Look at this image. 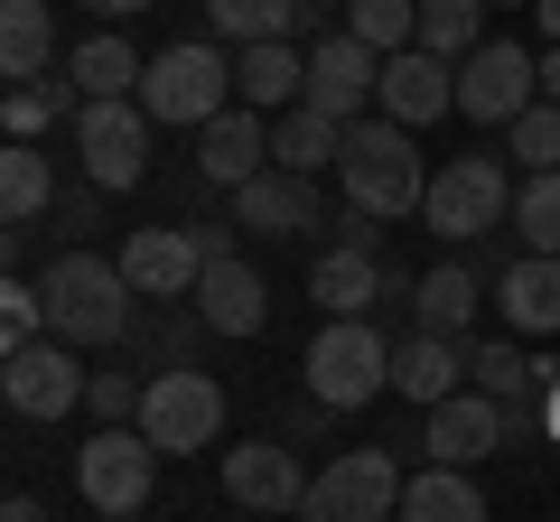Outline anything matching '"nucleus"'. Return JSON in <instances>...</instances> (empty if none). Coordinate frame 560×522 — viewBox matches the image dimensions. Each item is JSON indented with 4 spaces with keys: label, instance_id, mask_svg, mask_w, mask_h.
<instances>
[{
    "label": "nucleus",
    "instance_id": "f257e3e1",
    "mask_svg": "<svg viewBox=\"0 0 560 522\" xmlns=\"http://www.w3.org/2000/svg\"><path fill=\"white\" fill-rule=\"evenodd\" d=\"M38 299H47V336H66L75 355H94V345L131 336V299H140V289L121 281L113 252H57V261H47V281H38Z\"/></svg>",
    "mask_w": 560,
    "mask_h": 522
},
{
    "label": "nucleus",
    "instance_id": "f03ea898",
    "mask_svg": "<svg viewBox=\"0 0 560 522\" xmlns=\"http://www.w3.org/2000/svg\"><path fill=\"white\" fill-rule=\"evenodd\" d=\"M337 187H346V215H374V224L420 215V197H430L420 141L401 121H355L346 131V159H337Z\"/></svg>",
    "mask_w": 560,
    "mask_h": 522
},
{
    "label": "nucleus",
    "instance_id": "7ed1b4c3",
    "mask_svg": "<svg viewBox=\"0 0 560 522\" xmlns=\"http://www.w3.org/2000/svg\"><path fill=\"white\" fill-rule=\"evenodd\" d=\"M308 402L327 411H364L374 392H393V336H383L374 318H327L318 336H308Z\"/></svg>",
    "mask_w": 560,
    "mask_h": 522
},
{
    "label": "nucleus",
    "instance_id": "20e7f679",
    "mask_svg": "<svg viewBox=\"0 0 560 522\" xmlns=\"http://www.w3.org/2000/svg\"><path fill=\"white\" fill-rule=\"evenodd\" d=\"M140 112L150 121H178V131H206L215 112H234V57L206 38H178L150 57V75H140Z\"/></svg>",
    "mask_w": 560,
    "mask_h": 522
},
{
    "label": "nucleus",
    "instance_id": "39448f33",
    "mask_svg": "<svg viewBox=\"0 0 560 522\" xmlns=\"http://www.w3.org/2000/svg\"><path fill=\"white\" fill-rule=\"evenodd\" d=\"M420 224L448 242H477L495 224H514V187H504L495 150H458L448 168H430V197H420Z\"/></svg>",
    "mask_w": 560,
    "mask_h": 522
},
{
    "label": "nucleus",
    "instance_id": "423d86ee",
    "mask_svg": "<svg viewBox=\"0 0 560 522\" xmlns=\"http://www.w3.org/2000/svg\"><path fill=\"white\" fill-rule=\"evenodd\" d=\"M140 439L160 448V458H206V448L224 439V382L197 373V364H168V373H150Z\"/></svg>",
    "mask_w": 560,
    "mask_h": 522
},
{
    "label": "nucleus",
    "instance_id": "0eeeda50",
    "mask_svg": "<svg viewBox=\"0 0 560 522\" xmlns=\"http://www.w3.org/2000/svg\"><path fill=\"white\" fill-rule=\"evenodd\" d=\"M401 485L411 476L393 466V448H346L308 476L300 522H401Z\"/></svg>",
    "mask_w": 560,
    "mask_h": 522
},
{
    "label": "nucleus",
    "instance_id": "6e6552de",
    "mask_svg": "<svg viewBox=\"0 0 560 522\" xmlns=\"http://www.w3.org/2000/svg\"><path fill=\"white\" fill-rule=\"evenodd\" d=\"M75 495L94 503L103 522L113 513H140V503L160 495V448L140 439V429H94L75 448Z\"/></svg>",
    "mask_w": 560,
    "mask_h": 522
},
{
    "label": "nucleus",
    "instance_id": "1a4fd4ad",
    "mask_svg": "<svg viewBox=\"0 0 560 522\" xmlns=\"http://www.w3.org/2000/svg\"><path fill=\"white\" fill-rule=\"evenodd\" d=\"M75 168H84V187H140L150 178V112H140V94L75 112Z\"/></svg>",
    "mask_w": 560,
    "mask_h": 522
},
{
    "label": "nucleus",
    "instance_id": "9d476101",
    "mask_svg": "<svg viewBox=\"0 0 560 522\" xmlns=\"http://www.w3.org/2000/svg\"><path fill=\"white\" fill-rule=\"evenodd\" d=\"M533 103H541V57H523L514 38H486L477 57L458 66V112L486 121V131H514Z\"/></svg>",
    "mask_w": 560,
    "mask_h": 522
},
{
    "label": "nucleus",
    "instance_id": "9b49d317",
    "mask_svg": "<svg viewBox=\"0 0 560 522\" xmlns=\"http://www.w3.org/2000/svg\"><path fill=\"white\" fill-rule=\"evenodd\" d=\"M0 392H10L20 420H66V411H84L94 373L75 364L66 336H38V345H20V355H0Z\"/></svg>",
    "mask_w": 560,
    "mask_h": 522
},
{
    "label": "nucleus",
    "instance_id": "f8f14e48",
    "mask_svg": "<svg viewBox=\"0 0 560 522\" xmlns=\"http://www.w3.org/2000/svg\"><path fill=\"white\" fill-rule=\"evenodd\" d=\"M224 495H234V513H300L308 503V466L290 439H243L224 448Z\"/></svg>",
    "mask_w": 560,
    "mask_h": 522
},
{
    "label": "nucleus",
    "instance_id": "ddd939ff",
    "mask_svg": "<svg viewBox=\"0 0 560 522\" xmlns=\"http://www.w3.org/2000/svg\"><path fill=\"white\" fill-rule=\"evenodd\" d=\"M374 94H383V57H374L364 38H346V28H337V38L308 47V112H327V121L355 131Z\"/></svg>",
    "mask_w": 560,
    "mask_h": 522
},
{
    "label": "nucleus",
    "instance_id": "4468645a",
    "mask_svg": "<svg viewBox=\"0 0 560 522\" xmlns=\"http://www.w3.org/2000/svg\"><path fill=\"white\" fill-rule=\"evenodd\" d=\"M113 261H121V281H131L140 299H197V281H206V252H197L187 224H140Z\"/></svg>",
    "mask_w": 560,
    "mask_h": 522
},
{
    "label": "nucleus",
    "instance_id": "2eb2a0df",
    "mask_svg": "<svg viewBox=\"0 0 560 522\" xmlns=\"http://www.w3.org/2000/svg\"><path fill=\"white\" fill-rule=\"evenodd\" d=\"M383 121H401V131H430L440 112H458V66L430 57V47H401V57H383Z\"/></svg>",
    "mask_w": 560,
    "mask_h": 522
},
{
    "label": "nucleus",
    "instance_id": "dca6fc26",
    "mask_svg": "<svg viewBox=\"0 0 560 522\" xmlns=\"http://www.w3.org/2000/svg\"><path fill=\"white\" fill-rule=\"evenodd\" d=\"M504 439H514V420H504V402H486V392H458V402L420 411V448H430V466H477V458H495Z\"/></svg>",
    "mask_w": 560,
    "mask_h": 522
},
{
    "label": "nucleus",
    "instance_id": "f3484780",
    "mask_svg": "<svg viewBox=\"0 0 560 522\" xmlns=\"http://www.w3.org/2000/svg\"><path fill=\"white\" fill-rule=\"evenodd\" d=\"M261 168H271V121H261V112H243V103H234V112H215V121L197 131V178H206V187L243 197Z\"/></svg>",
    "mask_w": 560,
    "mask_h": 522
},
{
    "label": "nucleus",
    "instance_id": "a211bd4d",
    "mask_svg": "<svg viewBox=\"0 0 560 522\" xmlns=\"http://www.w3.org/2000/svg\"><path fill=\"white\" fill-rule=\"evenodd\" d=\"M234 103H243V112H261V121L300 112V103H308V47H290V38L234 47Z\"/></svg>",
    "mask_w": 560,
    "mask_h": 522
},
{
    "label": "nucleus",
    "instance_id": "6ab92c4d",
    "mask_svg": "<svg viewBox=\"0 0 560 522\" xmlns=\"http://www.w3.org/2000/svg\"><path fill=\"white\" fill-rule=\"evenodd\" d=\"M234 224L243 234H261V242H300V234H318V178H290V168H261L253 187L234 197Z\"/></svg>",
    "mask_w": 560,
    "mask_h": 522
},
{
    "label": "nucleus",
    "instance_id": "aec40b11",
    "mask_svg": "<svg viewBox=\"0 0 560 522\" xmlns=\"http://www.w3.org/2000/svg\"><path fill=\"white\" fill-rule=\"evenodd\" d=\"M393 392L411 411H440L467 392V345L458 336H430V327H411V336L393 345Z\"/></svg>",
    "mask_w": 560,
    "mask_h": 522
},
{
    "label": "nucleus",
    "instance_id": "412c9836",
    "mask_svg": "<svg viewBox=\"0 0 560 522\" xmlns=\"http://www.w3.org/2000/svg\"><path fill=\"white\" fill-rule=\"evenodd\" d=\"M197 327H215V336H261L271 327V281H261L253 261H206V281H197Z\"/></svg>",
    "mask_w": 560,
    "mask_h": 522
},
{
    "label": "nucleus",
    "instance_id": "4be33fe9",
    "mask_svg": "<svg viewBox=\"0 0 560 522\" xmlns=\"http://www.w3.org/2000/svg\"><path fill=\"white\" fill-rule=\"evenodd\" d=\"M308 299L327 318H374L383 308V252H355V242H327L318 271H308Z\"/></svg>",
    "mask_w": 560,
    "mask_h": 522
},
{
    "label": "nucleus",
    "instance_id": "5701e85b",
    "mask_svg": "<svg viewBox=\"0 0 560 522\" xmlns=\"http://www.w3.org/2000/svg\"><path fill=\"white\" fill-rule=\"evenodd\" d=\"M495 308H504L514 336H560V261H541V252L504 261L495 271Z\"/></svg>",
    "mask_w": 560,
    "mask_h": 522
},
{
    "label": "nucleus",
    "instance_id": "b1692460",
    "mask_svg": "<svg viewBox=\"0 0 560 522\" xmlns=\"http://www.w3.org/2000/svg\"><path fill=\"white\" fill-rule=\"evenodd\" d=\"M477 308H486V271H477V261H440V271H420L411 327H430V336H458V345H467Z\"/></svg>",
    "mask_w": 560,
    "mask_h": 522
},
{
    "label": "nucleus",
    "instance_id": "393cba45",
    "mask_svg": "<svg viewBox=\"0 0 560 522\" xmlns=\"http://www.w3.org/2000/svg\"><path fill=\"white\" fill-rule=\"evenodd\" d=\"M57 66V0H0V75L28 84Z\"/></svg>",
    "mask_w": 560,
    "mask_h": 522
},
{
    "label": "nucleus",
    "instance_id": "a878e982",
    "mask_svg": "<svg viewBox=\"0 0 560 522\" xmlns=\"http://www.w3.org/2000/svg\"><path fill=\"white\" fill-rule=\"evenodd\" d=\"M560 382V364H541V355H523V345H467V392H486V402H533V392H551Z\"/></svg>",
    "mask_w": 560,
    "mask_h": 522
},
{
    "label": "nucleus",
    "instance_id": "bb28decb",
    "mask_svg": "<svg viewBox=\"0 0 560 522\" xmlns=\"http://www.w3.org/2000/svg\"><path fill=\"white\" fill-rule=\"evenodd\" d=\"M0 215H10V234L38 215H57V159H47L38 141H10L0 150Z\"/></svg>",
    "mask_w": 560,
    "mask_h": 522
},
{
    "label": "nucleus",
    "instance_id": "cd10ccee",
    "mask_svg": "<svg viewBox=\"0 0 560 522\" xmlns=\"http://www.w3.org/2000/svg\"><path fill=\"white\" fill-rule=\"evenodd\" d=\"M75 112H84V94H75V75L66 66H47V75H28V84H10V103H0V121H10V141H38V131H75Z\"/></svg>",
    "mask_w": 560,
    "mask_h": 522
},
{
    "label": "nucleus",
    "instance_id": "c85d7f7f",
    "mask_svg": "<svg viewBox=\"0 0 560 522\" xmlns=\"http://www.w3.org/2000/svg\"><path fill=\"white\" fill-rule=\"evenodd\" d=\"M346 159V121H327V112H280L271 121V168H290V178H318V168H337Z\"/></svg>",
    "mask_w": 560,
    "mask_h": 522
},
{
    "label": "nucleus",
    "instance_id": "c756f323",
    "mask_svg": "<svg viewBox=\"0 0 560 522\" xmlns=\"http://www.w3.org/2000/svg\"><path fill=\"white\" fill-rule=\"evenodd\" d=\"M66 75H75L84 103H121V94H140L150 57H131L121 38H75V47H66Z\"/></svg>",
    "mask_w": 560,
    "mask_h": 522
},
{
    "label": "nucleus",
    "instance_id": "7c9ffc66",
    "mask_svg": "<svg viewBox=\"0 0 560 522\" xmlns=\"http://www.w3.org/2000/svg\"><path fill=\"white\" fill-rule=\"evenodd\" d=\"M401 522H486V495L467 485V466H420L401 485Z\"/></svg>",
    "mask_w": 560,
    "mask_h": 522
},
{
    "label": "nucleus",
    "instance_id": "2f4dec72",
    "mask_svg": "<svg viewBox=\"0 0 560 522\" xmlns=\"http://www.w3.org/2000/svg\"><path fill=\"white\" fill-rule=\"evenodd\" d=\"M420 47L448 66H467L486 47V0H420Z\"/></svg>",
    "mask_w": 560,
    "mask_h": 522
},
{
    "label": "nucleus",
    "instance_id": "473e14b6",
    "mask_svg": "<svg viewBox=\"0 0 560 522\" xmlns=\"http://www.w3.org/2000/svg\"><path fill=\"white\" fill-rule=\"evenodd\" d=\"M300 0H206V28L224 47H261V38H290Z\"/></svg>",
    "mask_w": 560,
    "mask_h": 522
},
{
    "label": "nucleus",
    "instance_id": "72a5a7b5",
    "mask_svg": "<svg viewBox=\"0 0 560 522\" xmlns=\"http://www.w3.org/2000/svg\"><path fill=\"white\" fill-rule=\"evenodd\" d=\"M346 38H364L374 57L420 47V0H346Z\"/></svg>",
    "mask_w": 560,
    "mask_h": 522
},
{
    "label": "nucleus",
    "instance_id": "f704fd0d",
    "mask_svg": "<svg viewBox=\"0 0 560 522\" xmlns=\"http://www.w3.org/2000/svg\"><path fill=\"white\" fill-rule=\"evenodd\" d=\"M514 234L533 242L541 261H560V168H541V178L514 187Z\"/></svg>",
    "mask_w": 560,
    "mask_h": 522
},
{
    "label": "nucleus",
    "instance_id": "c9c22d12",
    "mask_svg": "<svg viewBox=\"0 0 560 522\" xmlns=\"http://www.w3.org/2000/svg\"><path fill=\"white\" fill-rule=\"evenodd\" d=\"M504 159L523 168V178H541V168H560V103H533V112L504 131Z\"/></svg>",
    "mask_w": 560,
    "mask_h": 522
},
{
    "label": "nucleus",
    "instance_id": "e433bc0d",
    "mask_svg": "<svg viewBox=\"0 0 560 522\" xmlns=\"http://www.w3.org/2000/svg\"><path fill=\"white\" fill-rule=\"evenodd\" d=\"M38 336H47L38 281H10V289H0V355H20V345H38Z\"/></svg>",
    "mask_w": 560,
    "mask_h": 522
},
{
    "label": "nucleus",
    "instance_id": "4c0bfd02",
    "mask_svg": "<svg viewBox=\"0 0 560 522\" xmlns=\"http://www.w3.org/2000/svg\"><path fill=\"white\" fill-rule=\"evenodd\" d=\"M140 402H150V382H131V373H94V392H84V411L103 429H140Z\"/></svg>",
    "mask_w": 560,
    "mask_h": 522
},
{
    "label": "nucleus",
    "instance_id": "58836bf2",
    "mask_svg": "<svg viewBox=\"0 0 560 522\" xmlns=\"http://www.w3.org/2000/svg\"><path fill=\"white\" fill-rule=\"evenodd\" d=\"M94 224H103V187H66V197H57V234L84 252V234H94Z\"/></svg>",
    "mask_w": 560,
    "mask_h": 522
},
{
    "label": "nucleus",
    "instance_id": "ea45409f",
    "mask_svg": "<svg viewBox=\"0 0 560 522\" xmlns=\"http://www.w3.org/2000/svg\"><path fill=\"white\" fill-rule=\"evenodd\" d=\"M0 522H47V503L38 495H10V503H0Z\"/></svg>",
    "mask_w": 560,
    "mask_h": 522
},
{
    "label": "nucleus",
    "instance_id": "a19ab883",
    "mask_svg": "<svg viewBox=\"0 0 560 522\" xmlns=\"http://www.w3.org/2000/svg\"><path fill=\"white\" fill-rule=\"evenodd\" d=\"M84 10H94V20H140L150 0H84Z\"/></svg>",
    "mask_w": 560,
    "mask_h": 522
},
{
    "label": "nucleus",
    "instance_id": "79ce46f5",
    "mask_svg": "<svg viewBox=\"0 0 560 522\" xmlns=\"http://www.w3.org/2000/svg\"><path fill=\"white\" fill-rule=\"evenodd\" d=\"M533 20H541V38L560 47V0H533Z\"/></svg>",
    "mask_w": 560,
    "mask_h": 522
},
{
    "label": "nucleus",
    "instance_id": "37998d69",
    "mask_svg": "<svg viewBox=\"0 0 560 522\" xmlns=\"http://www.w3.org/2000/svg\"><path fill=\"white\" fill-rule=\"evenodd\" d=\"M541 103H560V47L541 57Z\"/></svg>",
    "mask_w": 560,
    "mask_h": 522
},
{
    "label": "nucleus",
    "instance_id": "c03bdc74",
    "mask_svg": "<svg viewBox=\"0 0 560 522\" xmlns=\"http://www.w3.org/2000/svg\"><path fill=\"white\" fill-rule=\"evenodd\" d=\"M541 420H551V429H560V382H551V392H541Z\"/></svg>",
    "mask_w": 560,
    "mask_h": 522
},
{
    "label": "nucleus",
    "instance_id": "a18cd8bd",
    "mask_svg": "<svg viewBox=\"0 0 560 522\" xmlns=\"http://www.w3.org/2000/svg\"><path fill=\"white\" fill-rule=\"evenodd\" d=\"M486 10H533V0H486Z\"/></svg>",
    "mask_w": 560,
    "mask_h": 522
},
{
    "label": "nucleus",
    "instance_id": "49530a36",
    "mask_svg": "<svg viewBox=\"0 0 560 522\" xmlns=\"http://www.w3.org/2000/svg\"><path fill=\"white\" fill-rule=\"evenodd\" d=\"M113 522H140V513H113Z\"/></svg>",
    "mask_w": 560,
    "mask_h": 522
}]
</instances>
